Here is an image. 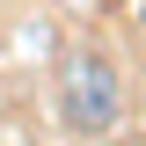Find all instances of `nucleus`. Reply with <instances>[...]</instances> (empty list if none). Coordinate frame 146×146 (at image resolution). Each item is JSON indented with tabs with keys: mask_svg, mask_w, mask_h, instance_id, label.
<instances>
[{
	"mask_svg": "<svg viewBox=\"0 0 146 146\" xmlns=\"http://www.w3.org/2000/svg\"><path fill=\"white\" fill-rule=\"evenodd\" d=\"M58 117H66L80 139H95V131H110L124 117V80H117V66H110L102 51H73L66 66H58Z\"/></svg>",
	"mask_w": 146,
	"mask_h": 146,
	"instance_id": "f257e3e1",
	"label": "nucleus"
},
{
	"mask_svg": "<svg viewBox=\"0 0 146 146\" xmlns=\"http://www.w3.org/2000/svg\"><path fill=\"white\" fill-rule=\"evenodd\" d=\"M139 29H146V7H139Z\"/></svg>",
	"mask_w": 146,
	"mask_h": 146,
	"instance_id": "f03ea898",
	"label": "nucleus"
}]
</instances>
